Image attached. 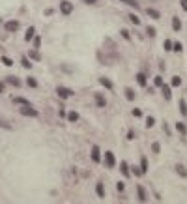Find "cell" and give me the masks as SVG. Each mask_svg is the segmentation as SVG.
I'll list each match as a JSON object with an SVG mask.
<instances>
[{"mask_svg": "<svg viewBox=\"0 0 187 204\" xmlns=\"http://www.w3.org/2000/svg\"><path fill=\"white\" fill-rule=\"evenodd\" d=\"M34 36H36V28H34V26H30V28L26 30V34H24V39H26V41H30V39H32Z\"/></svg>", "mask_w": 187, "mask_h": 204, "instance_id": "5bb4252c", "label": "cell"}, {"mask_svg": "<svg viewBox=\"0 0 187 204\" xmlns=\"http://www.w3.org/2000/svg\"><path fill=\"white\" fill-rule=\"evenodd\" d=\"M172 51H174V53H181V51H183V45H181L180 41H176V43L172 45Z\"/></svg>", "mask_w": 187, "mask_h": 204, "instance_id": "83f0119b", "label": "cell"}, {"mask_svg": "<svg viewBox=\"0 0 187 204\" xmlns=\"http://www.w3.org/2000/svg\"><path fill=\"white\" fill-rule=\"evenodd\" d=\"M116 189H118V193H122L125 189V183L124 182H118V183H116Z\"/></svg>", "mask_w": 187, "mask_h": 204, "instance_id": "74e56055", "label": "cell"}, {"mask_svg": "<svg viewBox=\"0 0 187 204\" xmlns=\"http://www.w3.org/2000/svg\"><path fill=\"white\" fill-rule=\"evenodd\" d=\"M176 172H178L180 176H183V178L187 176V169H185L183 165H176Z\"/></svg>", "mask_w": 187, "mask_h": 204, "instance_id": "7402d4cb", "label": "cell"}, {"mask_svg": "<svg viewBox=\"0 0 187 204\" xmlns=\"http://www.w3.org/2000/svg\"><path fill=\"white\" fill-rule=\"evenodd\" d=\"M161 90H163V98H165V99H170V98H172V90H170L169 84H163V86H161Z\"/></svg>", "mask_w": 187, "mask_h": 204, "instance_id": "30bf717a", "label": "cell"}, {"mask_svg": "<svg viewBox=\"0 0 187 204\" xmlns=\"http://www.w3.org/2000/svg\"><path fill=\"white\" fill-rule=\"evenodd\" d=\"M92 159H94V163H99L101 161V150H99V146H92Z\"/></svg>", "mask_w": 187, "mask_h": 204, "instance_id": "52a82bcc", "label": "cell"}, {"mask_svg": "<svg viewBox=\"0 0 187 204\" xmlns=\"http://www.w3.org/2000/svg\"><path fill=\"white\" fill-rule=\"evenodd\" d=\"M4 30H6V32H17L19 30V21H8L6 24H4Z\"/></svg>", "mask_w": 187, "mask_h": 204, "instance_id": "5b68a950", "label": "cell"}, {"mask_svg": "<svg viewBox=\"0 0 187 204\" xmlns=\"http://www.w3.org/2000/svg\"><path fill=\"white\" fill-rule=\"evenodd\" d=\"M131 172H133L135 176H140V174H142V170H140L139 167H131Z\"/></svg>", "mask_w": 187, "mask_h": 204, "instance_id": "8d00e7d4", "label": "cell"}, {"mask_svg": "<svg viewBox=\"0 0 187 204\" xmlns=\"http://www.w3.org/2000/svg\"><path fill=\"white\" fill-rule=\"evenodd\" d=\"M56 94H58V98H62V99H68V98H71V96H73V92L69 90V88H64V86H58V88H56Z\"/></svg>", "mask_w": 187, "mask_h": 204, "instance_id": "3957f363", "label": "cell"}, {"mask_svg": "<svg viewBox=\"0 0 187 204\" xmlns=\"http://www.w3.org/2000/svg\"><path fill=\"white\" fill-rule=\"evenodd\" d=\"M172 86H176V88H178V86H181V77L174 75V77H172Z\"/></svg>", "mask_w": 187, "mask_h": 204, "instance_id": "f546056e", "label": "cell"}, {"mask_svg": "<svg viewBox=\"0 0 187 204\" xmlns=\"http://www.w3.org/2000/svg\"><path fill=\"white\" fill-rule=\"evenodd\" d=\"M122 2H125V0H122Z\"/></svg>", "mask_w": 187, "mask_h": 204, "instance_id": "bcb514c9", "label": "cell"}, {"mask_svg": "<svg viewBox=\"0 0 187 204\" xmlns=\"http://www.w3.org/2000/svg\"><path fill=\"white\" fill-rule=\"evenodd\" d=\"M172 41H170V39H165V41H163V49L165 51H172Z\"/></svg>", "mask_w": 187, "mask_h": 204, "instance_id": "4316f807", "label": "cell"}, {"mask_svg": "<svg viewBox=\"0 0 187 204\" xmlns=\"http://www.w3.org/2000/svg\"><path fill=\"white\" fill-rule=\"evenodd\" d=\"M129 19H131V23H133V24H137V26H140V17H139V15H135V13H129Z\"/></svg>", "mask_w": 187, "mask_h": 204, "instance_id": "cb8c5ba5", "label": "cell"}, {"mask_svg": "<svg viewBox=\"0 0 187 204\" xmlns=\"http://www.w3.org/2000/svg\"><path fill=\"white\" fill-rule=\"evenodd\" d=\"M23 66H24L26 69L32 68V62H30V58H28V56H24V58H23Z\"/></svg>", "mask_w": 187, "mask_h": 204, "instance_id": "836d02e7", "label": "cell"}, {"mask_svg": "<svg viewBox=\"0 0 187 204\" xmlns=\"http://www.w3.org/2000/svg\"><path fill=\"white\" fill-rule=\"evenodd\" d=\"M13 101H15V103H19V105H32L28 99H24V98H13Z\"/></svg>", "mask_w": 187, "mask_h": 204, "instance_id": "484cf974", "label": "cell"}, {"mask_svg": "<svg viewBox=\"0 0 187 204\" xmlns=\"http://www.w3.org/2000/svg\"><path fill=\"white\" fill-rule=\"evenodd\" d=\"M151 152H154V154H159V152H161V144H159L157 141H155L154 144H151Z\"/></svg>", "mask_w": 187, "mask_h": 204, "instance_id": "f1b7e54d", "label": "cell"}, {"mask_svg": "<svg viewBox=\"0 0 187 204\" xmlns=\"http://www.w3.org/2000/svg\"><path fill=\"white\" fill-rule=\"evenodd\" d=\"M176 129H178V133H181V135L187 133V127H185V124H181V122H176Z\"/></svg>", "mask_w": 187, "mask_h": 204, "instance_id": "ffe728a7", "label": "cell"}, {"mask_svg": "<svg viewBox=\"0 0 187 204\" xmlns=\"http://www.w3.org/2000/svg\"><path fill=\"white\" fill-rule=\"evenodd\" d=\"M154 124H155V118L154 116H148L146 118V127H154Z\"/></svg>", "mask_w": 187, "mask_h": 204, "instance_id": "d6a6232c", "label": "cell"}, {"mask_svg": "<svg viewBox=\"0 0 187 204\" xmlns=\"http://www.w3.org/2000/svg\"><path fill=\"white\" fill-rule=\"evenodd\" d=\"M99 83H101V86H103V88H107L109 92H112V90H114L112 81H110V79H107V77H99Z\"/></svg>", "mask_w": 187, "mask_h": 204, "instance_id": "8992f818", "label": "cell"}, {"mask_svg": "<svg viewBox=\"0 0 187 204\" xmlns=\"http://www.w3.org/2000/svg\"><path fill=\"white\" fill-rule=\"evenodd\" d=\"M19 113H21L23 116H32V118H36V116H38V111L34 109L32 105H23V107H19Z\"/></svg>", "mask_w": 187, "mask_h": 204, "instance_id": "6da1fadb", "label": "cell"}, {"mask_svg": "<svg viewBox=\"0 0 187 204\" xmlns=\"http://www.w3.org/2000/svg\"><path fill=\"white\" fill-rule=\"evenodd\" d=\"M82 2H84V4H88V6H92V4H95L97 0H82Z\"/></svg>", "mask_w": 187, "mask_h": 204, "instance_id": "ee69618b", "label": "cell"}, {"mask_svg": "<svg viewBox=\"0 0 187 204\" xmlns=\"http://www.w3.org/2000/svg\"><path fill=\"white\" fill-rule=\"evenodd\" d=\"M180 113L183 118H187V103H185V99H180Z\"/></svg>", "mask_w": 187, "mask_h": 204, "instance_id": "4fadbf2b", "label": "cell"}, {"mask_svg": "<svg viewBox=\"0 0 187 204\" xmlns=\"http://www.w3.org/2000/svg\"><path fill=\"white\" fill-rule=\"evenodd\" d=\"M120 34H122L125 39H131V34H129V30H125V28H124V30H122V32H120Z\"/></svg>", "mask_w": 187, "mask_h": 204, "instance_id": "60d3db41", "label": "cell"}, {"mask_svg": "<svg viewBox=\"0 0 187 204\" xmlns=\"http://www.w3.org/2000/svg\"><path fill=\"white\" fill-rule=\"evenodd\" d=\"M6 81H8V83L11 84V86H21V81H19L17 77H13V75H9V77H8Z\"/></svg>", "mask_w": 187, "mask_h": 204, "instance_id": "ac0fdd59", "label": "cell"}, {"mask_svg": "<svg viewBox=\"0 0 187 204\" xmlns=\"http://www.w3.org/2000/svg\"><path fill=\"white\" fill-rule=\"evenodd\" d=\"M26 83H28L30 88H36V86H38V81L34 79V77H28V79H26Z\"/></svg>", "mask_w": 187, "mask_h": 204, "instance_id": "4dcf8cb0", "label": "cell"}, {"mask_svg": "<svg viewBox=\"0 0 187 204\" xmlns=\"http://www.w3.org/2000/svg\"><path fill=\"white\" fill-rule=\"evenodd\" d=\"M94 98H95V103H97V107H105V105H107L101 94H94Z\"/></svg>", "mask_w": 187, "mask_h": 204, "instance_id": "d6986e66", "label": "cell"}, {"mask_svg": "<svg viewBox=\"0 0 187 204\" xmlns=\"http://www.w3.org/2000/svg\"><path fill=\"white\" fill-rule=\"evenodd\" d=\"M172 28H174V32H180V30H181V21H180V17H172Z\"/></svg>", "mask_w": 187, "mask_h": 204, "instance_id": "7c38bea8", "label": "cell"}, {"mask_svg": "<svg viewBox=\"0 0 187 204\" xmlns=\"http://www.w3.org/2000/svg\"><path fill=\"white\" fill-rule=\"evenodd\" d=\"M2 62H4V66H8V68H9V66H13V60H11V58H8V56H4V58H2Z\"/></svg>", "mask_w": 187, "mask_h": 204, "instance_id": "d590c367", "label": "cell"}, {"mask_svg": "<svg viewBox=\"0 0 187 204\" xmlns=\"http://www.w3.org/2000/svg\"><path fill=\"white\" fill-rule=\"evenodd\" d=\"M154 84H155V86H157V88H161V86H163V84H165V83H163V77H159V75H157V77H155V79H154Z\"/></svg>", "mask_w": 187, "mask_h": 204, "instance_id": "1f68e13d", "label": "cell"}, {"mask_svg": "<svg viewBox=\"0 0 187 204\" xmlns=\"http://www.w3.org/2000/svg\"><path fill=\"white\" fill-rule=\"evenodd\" d=\"M4 92V81H0V94Z\"/></svg>", "mask_w": 187, "mask_h": 204, "instance_id": "f6af8a7d", "label": "cell"}, {"mask_svg": "<svg viewBox=\"0 0 187 204\" xmlns=\"http://www.w3.org/2000/svg\"><path fill=\"white\" fill-rule=\"evenodd\" d=\"M140 170H142V174H144V172H148V159H146L144 155L140 157Z\"/></svg>", "mask_w": 187, "mask_h": 204, "instance_id": "2e32d148", "label": "cell"}, {"mask_svg": "<svg viewBox=\"0 0 187 204\" xmlns=\"http://www.w3.org/2000/svg\"><path fill=\"white\" fill-rule=\"evenodd\" d=\"M146 13H148L151 19H159V11H157V9H151V8H148V9H146Z\"/></svg>", "mask_w": 187, "mask_h": 204, "instance_id": "603a6c76", "label": "cell"}, {"mask_svg": "<svg viewBox=\"0 0 187 204\" xmlns=\"http://www.w3.org/2000/svg\"><path fill=\"white\" fill-rule=\"evenodd\" d=\"M137 195H139V200L140 202H146L148 200V197H146V189L142 185H137Z\"/></svg>", "mask_w": 187, "mask_h": 204, "instance_id": "9c48e42d", "label": "cell"}, {"mask_svg": "<svg viewBox=\"0 0 187 204\" xmlns=\"http://www.w3.org/2000/svg\"><path fill=\"white\" fill-rule=\"evenodd\" d=\"M180 6L183 8V11H187V0H180Z\"/></svg>", "mask_w": 187, "mask_h": 204, "instance_id": "7bdbcfd3", "label": "cell"}, {"mask_svg": "<svg viewBox=\"0 0 187 204\" xmlns=\"http://www.w3.org/2000/svg\"><path fill=\"white\" fill-rule=\"evenodd\" d=\"M120 170H122V174H124L125 178H129V176H131V165H129V163L122 161V165H120Z\"/></svg>", "mask_w": 187, "mask_h": 204, "instance_id": "ba28073f", "label": "cell"}, {"mask_svg": "<svg viewBox=\"0 0 187 204\" xmlns=\"http://www.w3.org/2000/svg\"><path fill=\"white\" fill-rule=\"evenodd\" d=\"M124 94H125V98H127L129 101H133V99H135V90H133V88H125V90H124Z\"/></svg>", "mask_w": 187, "mask_h": 204, "instance_id": "e0dca14e", "label": "cell"}, {"mask_svg": "<svg viewBox=\"0 0 187 204\" xmlns=\"http://www.w3.org/2000/svg\"><path fill=\"white\" fill-rule=\"evenodd\" d=\"M28 58L34 60V62H39V60H41V56H39L38 51H30V53H28Z\"/></svg>", "mask_w": 187, "mask_h": 204, "instance_id": "9a60e30c", "label": "cell"}, {"mask_svg": "<svg viewBox=\"0 0 187 204\" xmlns=\"http://www.w3.org/2000/svg\"><path fill=\"white\" fill-rule=\"evenodd\" d=\"M137 83H139V86H142V88L146 86V75L144 73H139L137 75Z\"/></svg>", "mask_w": 187, "mask_h": 204, "instance_id": "44dd1931", "label": "cell"}, {"mask_svg": "<svg viewBox=\"0 0 187 204\" xmlns=\"http://www.w3.org/2000/svg\"><path fill=\"white\" fill-rule=\"evenodd\" d=\"M39 45H41V38H39V36H34V49H39Z\"/></svg>", "mask_w": 187, "mask_h": 204, "instance_id": "e575fe53", "label": "cell"}, {"mask_svg": "<svg viewBox=\"0 0 187 204\" xmlns=\"http://www.w3.org/2000/svg\"><path fill=\"white\" fill-rule=\"evenodd\" d=\"M95 193H97V197H99V198H103V197H105V187H103V182H97V183H95Z\"/></svg>", "mask_w": 187, "mask_h": 204, "instance_id": "8fae6325", "label": "cell"}, {"mask_svg": "<svg viewBox=\"0 0 187 204\" xmlns=\"http://www.w3.org/2000/svg\"><path fill=\"white\" fill-rule=\"evenodd\" d=\"M60 11L64 15H71L73 13V4L69 2V0H62V2H60Z\"/></svg>", "mask_w": 187, "mask_h": 204, "instance_id": "7a4b0ae2", "label": "cell"}, {"mask_svg": "<svg viewBox=\"0 0 187 204\" xmlns=\"http://www.w3.org/2000/svg\"><path fill=\"white\" fill-rule=\"evenodd\" d=\"M133 116H137V118H142V111H140V109H133Z\"/></svg>", "mask_w": 187, "mask_h": 204, "instance_id": "ab89813d", "label": "cell"}, {"mask_svg": "<svg viewBox=\"0 0 187 204\" xmlns=\"http://www.w3.org/2000/svg\"><path fill=\"white\" fill-rule=\"evenodd\" d=\"M68 120H69V122H77V120H79V113H75V111L68 113Z\"/></svg>", "mask_w": 187, "mask_h": 204, "instance_id": "d4e9b609", "label": "cell"}, {"mask_svg": "<svg viewBox=\"0 0 187 204\" xmlns=\"http://www.w3.org/2000/svg\"><path fill=\"white\" fill-rule=\"evenodd\" d=\"M105 165L109 167V169H112V167H116V157L112 152H105Z\"/></svg>", "mask_w": 187, "mask_h": 204, "instance_id": "277c9868", "label": "cell"}, {"mask_svg": "<svg viewBox=\"0 0 187 204\" xmlns=\"http://www.w3.org/2000/svg\"><path fill=\"white\" fill-rule=\"evenodd\" d=\"M135 139V133H133V129H129L127 131V141H133Z\"/></svg>", "mask_w": 187, "mask_h": 204, "instance_id": "b9f144b4", "label": "cell"}, {"mask_svg": "<svg viewBox=\"0 0 187 204\" xmlns=\"http://www.w3.org/2000/svg\"><path fill=\"white\" fill-rule=\"evenodd\" d=\"M146 34H148V36H150V38H154V36H155V28H151V26H148V28H146Z\"/></svg>", "mask_w": 187, "mask_h": 204, "instance_id": "f35d334b", "label": "cell"}]
</instances>
